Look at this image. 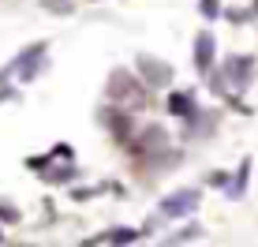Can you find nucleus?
Listing matches in <instances>:
<instances>
[{
    "instance_id": "nucleus-1",
    "label": "nucleus",
    "mask_w": 258,
    "mask_h": 247,
    "mask_svg": "<svg viewBox=\"0 0 258 247\" xmlns=\"http://www.w3.org/2000/svg\"><path fill=\"white\" fill-rule=\"evenodd\" d=\"M195 191H180V195H172V199H165V214L168 217H180V214H191L195 210Z\"/></svg>"
},
{
    "instance_id": "nucleus-2",
    "label": "nucleus",
    "mask_w": 258,
    "mask_h": 247,
    "mask_svg": "<svg viewBox=\"0 0 258 247\" xmlns=\"http://www.w3.org/2000/svg\"><path fill=\"white\" fill-rule=\"evenodd\" d=\"M15 68H19V75H23V79H30V75H34V72L41 68V45L26 49L23 56H19V64H15Z\"/></svg>"
},
{
    "instance_id": "nucleus-3",
    "label": "nucleus",
    "mask_w": 258,
    "mask_h": 247,
    "mask_svg": "<svg viewBox=\"0 0 258 247\" xmlns=\"http://www.w3.org/2000/svg\"><path fill=\"white\" fill-rule=\"evenodd\" d=\"M195 64H199L202 72L213 64V38H210V34H202V38L195 41Z\"/></svg>"
},
{
    "instance_id": "nucleus-4",
    "label": "nucleus",
    "mask_w": 258,
    "mask_h": 247,
    "mask_svg": "<svg viewBox=\"0 0 258 247\" xmlns=\"http://www.w3.org/2000/svg\"><path fill=\"white\" fill-rule=\"evenodd\" d=\"M139 72H146L150 79H154V86H161L168 79V68L165 64H154V60H139Z\"/></svg>"
},
{
    "instance_id": "nucleus-5",
    "label": "nucleus",
    "mask_w": 258,
    "mask_h": 247,
    "mask_svg": "<svg viewBox=\"0 0 258 247\" xmlns=\"http://www.w3.org/2000/svg\"><path fill=\"white\" fill-rule=\"evenodd\" d=\"M168 109H176L180 116H191V98H187V94H176V98L168 101Z\"/></svg>"
},
{
    "instance_id": "nucleus-6",
    "label": "nucleus",
    "mask_w": 258,
    "mask_h": 247,
    "mask_svg": "<svg viewBox=\"0 0 258 247\" xmlns=\"http://www.w3.org/2000/svg\"><path fill=\"white\" fill-rule=\"evenodd\" d=\"M112 240H120V243H131V240H139V232H131V228H120V232H112Z\"/></svg>"
},
{
    "instance_id": "nucleus-7",
    "label": "nucleus",
    "mask_w": 258,
    "mask_h": 247,
    "mask_svg": "<svg viewBox=\"0 0 258 247\" xmlns=\"http://www.w3.org/2000/svg\"><path fill=\"white\" fill-rule=\"evenodd\" d=\"M0 217H4V221H15V217H19V214H15L12 206H0Z\"/></svg>"
},
{
    "instance_id": "nucleus-8",
    "label": "nucleus",
    "mask_w": 258,
    "mask_h": 247,
    "mask_svg": "<svg viewBox=\"0 0 258 247\" xmlns=\"http://www.w3.org/2000/svg\"><path fill=\"white\" fill-rule=\"evenodd\" d=\"M202 8H206V15H217V0H202Z\"/></svg>"
}]
</instances>
